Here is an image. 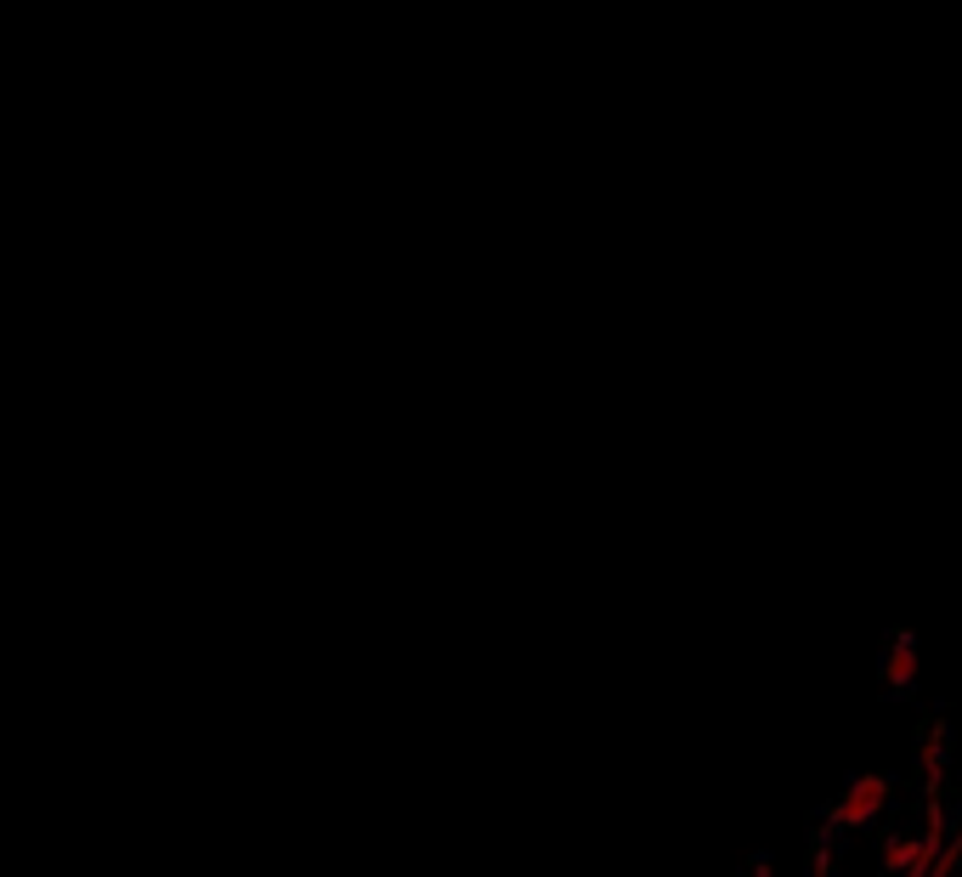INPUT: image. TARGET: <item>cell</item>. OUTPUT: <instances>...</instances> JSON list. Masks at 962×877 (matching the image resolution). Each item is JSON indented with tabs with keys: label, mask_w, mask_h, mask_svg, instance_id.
Returning a JSON list of instances; mask_svg holds the SVG:
<instances>
[{
	"label": "cell",
	"mask_w": 962,
	"mask_h": 877,
	"mask_svg": "<svg viewBox=\"0 0 962 877\" xmlns=\"http://www.w3.org/2000/svg\"><path fill=\"white\" fill-rule=\"evenodd\" d=\"M872 877H962V748L934 725V753L905 776L900 810L872 849Z\"/></svg>",
	"instance_id": "obj_1"
}]
</instances>
